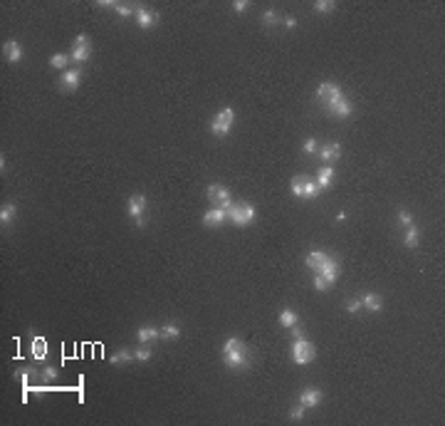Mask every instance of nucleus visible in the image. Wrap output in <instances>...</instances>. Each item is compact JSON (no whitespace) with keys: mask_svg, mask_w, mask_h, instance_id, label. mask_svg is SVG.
<instances>
[{"mask_svg":"<svg viewBox=\"0 0 445 426\" xmlns=\"http://www.w3.org/2000/svg\"><path fill=\"white\" fill-rule=\"evenodd\" d=\"M223 365L228 367V369H245V367L250 365L247 349H245L242 339L230 337V339L223 344Z\"/></svg>","mask_w":445,"mask_h":426,"instance_id":"1","label":"nucleus"},{"mask_svg":"<svg viewBox=\"0 0 445 426\" xmlns=\"http://www.w3.org/2000/svg\"><path fill=\"white\" fill-rule=\"evenodd\" d=\"M146 206H148V201L144 193H131L129 201H126V213H129V218L134 221L136 228H144V226H146V216H144V213H146Z\"/></svg>","mask_w":445,"mask_h":426,"instance_id":"2","label":"nucleus"},{"mask_svg":"<svg viewBox=\"0 0 445 426\" xmlns=\"http://www.w3.org/2000/svg\"><path fill=\"white\" fill-rule=\"evenodd\" d=\"M314 357H317V347L309 339L297 337L295 344H292V362L304 367V365H309V362H314Z\"/></svg>","mask_w":445,"mask_h":426,"instance_id":"3","label":"nucleus"},{"mask_svg":"<svg viewBox=\"0 0 445 426\" xmlns=\"http://www.w3.org/2000/svg\"><path fill=\"white\" fill-rule=\"evenodd\" d=\"M233 122H235L233 107H223V109L215 114V119L210 122V131H213L215 136H228L230 129H233Z\"/></svg>","mask_w":445,"mask_h":426,"instance_id":"4","label":"nucleus"},{"mask_svg":"<svg viewBox=\"0 0 445 426\" xmlns=\"http://www.w3.org/2000/svg\"><path fill=\"white\" fill-rule=\"evenodd\" d=\"M255 206L252 203H235L230 211H228V221H233L237 228H245V226H250L252 221H255Z\"/></svg>","mask_w":445,"mask_h":426,"instance_id":"5","label":"nucleus"},{"mask_svg":"<svg viewBox=\"0 0 445 426\" xmlns=\"http://www.w3.org/2000/svg\"><path fill=\"white\" fill-rule=\"evenodd\" d=\"M324 107L334 114V117H341V119H346V117H351V112H354V107H351V102L346 99V94L341 92V94H336V97H331L329 102H324Z\"/></svg>","mask_w":445,"mask_h":426,"instance_id":"6","label":"nucleus"},{"mask_svg":"<svg viewBox=\"0 0 445 426\" xmlns=\"http://www.w3.org/2000/svg\"><path fill=\"white\" fill-rule=\"evenodd\" d=\"M89 55H92V45H89V35H77V40H74V47H72V62H77V64H82V62L89 60Z\"/></svg>","mask_w":445,"mask_h":426,"instance_id":"7","label":"nucleus"},{"mask_svg":"<svg viewBox=\"0 0 445 426\" xmlns=\"http://www.w3.org/2000/svg\"><path fill=\"white\" fill-rule=\"evenodd\" d=\"M322 399H324V392H322L319 387H307V389L299 394V404H302L304 409H314V406L322 404Z\"/></svg>","mask_w":445,"mask_h":426,"instance_id":"8","label":"nucleus"},{"mask_svg":"<svg viewBox=\"0 0 445 426\" xmlns=\"http://www.w3.org/2000/svg\"><path fill=\"white\" fill-rule=\"evenodd\" d=\"M206 193H208V201H210L215 208H220V206H223V203L230 198V191H228L223 183H210Z\"/></svg>","mask_w":445,"mask_h":426,"instance_id":"9","label":"nucleus"},{"mask_svg":"<svg viewBox=\"0 0 445 426\" xmlns=\"http://www.w3.org/2000/svg\"><path fill=\"white\" fill-rule=\"evenodd\" d=\"M317 275H322V277L326 280V285L331 288V285L339 280V263H336L334 258H326L324 263H322V268L317 270Z\"/></svg>","mask_w":445,"mask_h":426,"instance_id":"10","label":"nucleus"},{"mask_svg":"<svg viewBox=\"0 0 445 426\" xmlns=\"http://www.w3.org/2000/svg\"><path fill=\"white\" fill-rule=\"evenodd\" d=\"M79 85H82V72H79V69H67V72H62V80H59V87H62V90L74 92Z\"/></svg>","mask_w":445,"mask_h":426,"instance_id":"11","label":"nucleus"},{"mask_svg":"<svg viewBox=\"0 0 445 426\" xmlns=\"http://www.w3.org/2000/svg\"><path fill=\"white\" fill-rule=\"evenodd\" d=\"M3 57L8 62H20L23 60V47H20V42L18 40H8L5 45H3Z\"/></svg>","mask_w":445,"mask_h":426,"instance_id":"12","label":"nucleus"},{"mask_svg":"<svg viewBox=\"0 0 445 426\" xmlns=\"http://www.w3.org/2000/svg\"><path fill=\"white\" fill-rule=\"evenodd\" d=\"M134 18H136V23H139V28H144V30H148V28H153V25L158 23V13H153V10H146V8H139Z\"/></svg>","mask_w":445,"mask_h":426,"instance_id":"13","label":"nucleus"},{"mask_svg":"<svg viewBox=\"0 0 445 426\" xmlns=\"http://www.w3.org/2000/svg\"><path fill=\"white\" fill-rule=\"evenodd\" d=\"M223 221H228V213L223 208H210L203 213V226H208V228H218V226H223Z\"/></svg>","mask_w":445,"mask_h":426,"instance_id":"14","label":"nucleus"},{"mask_svg":"<svg viewBox=\"0 0 445 426\" xmlns=\"http://www.w3.org/2000/svg\"><path fill=\"white\" fill-rule=\"evenodd\" d=\"M319 156H322V161H326V164H334L336 159H341V144H339V141L326 144V147L319 149Z\"/></svg>","mask_w":445,"mask_h":426,"instance_id":"15","label":"nucleus"},{"mask_svg":"<svg viewBox=\"0 0 445 426\" xmlns=\"http://www.w3.org/2000/svg\"><path fill=\"white\" fill-rule=\"evenodd\" d=\"M336 94H341V90H339V85H334V82H322V85L317 87V97H319L322 104L329 102L331 97H336Z\"/></svg>","mask_w":445,"mask_h":426,"instance_id":"16","label":"nucleus"},{"mask_svg":"<svg viewBox=\"0 0 445 426\" xmlns=\"http://www.w3.org/2000/svg\"><path fill=\"white\" fill-rule=\"evenodd\" d=\"M326 258H329V255H326L324 250H309V253H307V260H304V263H307V268H312V270L317 273V270L322 268V263H324Z\"/></svg>","mask_w":445,"mask_h":426,"instance_id":"17","label":"nucleus"},{"mask_svg":"<svg viewBox=\"0 0 445 426\" xmlns=\"http://www.w3.org/2000/svg\"><path fill=\"white\" fill-rule=\"evenodd\" d=\"M403 245H406V248H411V250L420 245V228H418L415 223L406 228V236H403Z\"/></svg>","mask_w":445,"mask_h":426,"instance_id":"18","label":"nucleus"},{"mask_svg":"<svg viewBox=\"0 0 445 426\" xmlns=\"http://www.w3.org/2000/svg\"><path fill=\"white\" fill-rule=\"evenodd\" d=\"M361 307H366L369 312H379V310L384 307V300H381L376 293H366V295L361 298Z\"/></svg>","mask_w":445,"mask_h":426,"instance_id":"19","label":"nucleus"},{"mask_svg":"<svg viewBox=\"0 0 445 426\" xmlns=\"http://www.w3.org/2000/svg\"><path fill=\"white\" fill-rule=\"evenodd\" d=\"M331 179H334V164H326V166H322V169H319L317 186L324 191V188H329V186H331Z\"/></svg>","mask_w":445,"mask_h":426,"instance_id":"20","label":"nucleus"},{"mask_svg":"<svg viewBox=\"0 0 445 426\" xmlns=\"http://www.w3.org/2000/svg\"><path fill=\"white\" fill-rule=\"evenodd\" d=\"M47 352H50L47 342H45L42 337H35V339H32V357H35L37 362H42V360L47 357Z\"/></svg>","mask_w":445,"mask_h":426,"instance_id":"21","label":"nucleus"},{"mask_svg":"<svg viewBox=\"0 0 445 426\" xmlns=\"http://www.w3.org/2000/svg\"><path fill=\"white\" fill-rule=\"evenodd\" d=\"M69 55H64V52H55L52 57H50V67L52 69H59V72H67V64H69Z\"/></svg>","mask_w":445,"mask_h":426,"instance_id":"22","label":"nucleus"},{"mask_svg":"<svg viewBox=\"0 0 445 426\" xmlns=\"http://www.w3.org/2000/svg\"><path fill=\"white\" fill-rule=\"evenodd\" d=\"M277 320H280V325H282V327L292 330V327L297 325V312H295V310H290V307H285V310L280 312V317H277Z\"/></svg>","mask_w":445,"mask_h":426,"instance_id":"23","label":"nucleus"},{"mask_svg":"<svg viewBox=\"0 0 445 426\" xmlns=\"http://www.w3.org/2000/svg\"><path fill=\"white\" fill-rule=\"evenodd\" d=\"M136 337H139L141 344H146V342H151V339H158V337H161V330H158V327H139Z\"/></svg>","mask_w":445,"mask_h":426,"instance_id":"24","label":"nucleus"},{"mask_svg":"<svg viewBox=\"0 0 445 426\" xmlns=\"http://www.w3.org/2000/svg\"><path fill=\"white\" fill-rule=\"evenodd\" d=\"M15 213H18V208H15L13 203H3V208H0V223L8 226V223L15 218Z\"/></svg>","mask_w":445,"mask_h":426,"instance_id":"25","label":"nucleus"},{"mask_svg":"<svg viewBox=\"0 0 445 426\" xmlns=\"http://www.w3.org/2000/svg\"><path fill=\"white\" fill-rule=\"evenodd\" d=\"M319 196V186L314 181H304V188H302V198L304 201H312V198H317Z\"/></svg>","mask_w":445,"mask_h":426,"instance_id":"26","label":"nucleus"},{"mask_svg":"<svg viewBox=\"0 0 445 426\" xmlns=\"http://www.w3.org/2000/svg\"><path fill=\"white\" fill-rule=\"evenodd\" d=\"M161 337H163V339H178V337H181V327H178L176 322L163 325V327H161Z\"/></svg>","mask_w":445,"mask_h":426,"instance_id":"27","label":"nucleus"},{"mask_svg":"<svg viewBox=\"0 0 445 426\" xmlns=\"http://www.w3.org/2000/svg\"><path fill=\"white\" fill-rule=\"evenodd\" d=\"M153 357V349L146 347V344H139L136 349H134V360H139V362H148Z\"/></svg>","mask_w":445,"mask_h":426,"instance_id":"28","label":"nucleus"},{"mask_svg":"<svg viewBox=\"0 0 445 426\" xmlns=\"http://www.w3.org/2000/svg\"><path fill=\"white\" fill-rule=\"evenodd\" d=\"M134 360V352H126V349H119V352H114L112 357H109V362L112 365H121V362H131Z\"/></svg>","mask_w":445,"mask_h":426,"instance_id":"29","label":"nucleus"},{"mask_svg":"<svg viewBox=\"0 0 445 426\" xmlns=\"http://www.w3.org/2000/svg\"><path fill=\"white\" fill-rule=\"evenodd\" d=\"M314 10H317V13H334V10H336V3H334V0H317V3H314Z\"/></svg>","mask_w":445,"mask_h":426,"instance_id":"30","label":"nucleus"},{"mask_svg":"<svg viewBox=\"0 0 445 426\" xmlns=\"http://www.w3.org/2000/svg\"><path fill=\"white\" fill-rule=\"evenodd\" d=\"M114 8H117V13L124 18V20H126V18H131V15H136V13H134V5H129V3H117Z\"/></svg>","mask_w":445,"mask_h":426,"instance_id":"31","label":"nucleus"},{"mask_svg":"<svg viewBox=\"0 0 445 426\" xmlns=\"http://www.w3.org/2000/svg\"><path fill=\"white\" fill-rule=\"evenodd\" d=\"M290 188H292V196H295V198H302V188H304V179H302V176H295V179L290 181Z\"/></svg>","mask_w":445,"mask_h":426,"instance_id":"32","label":"nucleus"},{"mask_svg":"<svg viewBox=\"0 0 445 426\" xmlns=\"http://www.w3.org/2000/svg\"><path fill=\"white\" fill-rule=\"evenodd\" d=\"M398 226H406V228L413 226V213L406 211V208H401V211H398Z\"/></svg>","mask_w":445,"mask_h":426,"instance_id":"33","label":"nucleus"},{"mask_svg":"<svg viewBox=\"0 0 445 426\" xmlns=\"http://www.w3.org/2000/svg\"><path fill=\"white\" fill-rule=\"evenodd\" d=\"M262 23H265V25H270V28H272V25H277V23H280V15H277V13H275V10H267L265 15H262Z\"/></svg>","mask_w":445,"mask_h":426,"instance_id":"34","label":"nucleus"},{"mask_svg":"<svg viewBox=\"0 0 445 426\" xmlns=\"http://www.w3.org/2000/svg\"><path fill=\"white\" fill-rule=\"evenodd\" d=\"M304 154H319V141L317 139H307L304 141Z\"/></svg>","mask_w":445,"mask_h":426,"instance_id":"35","label":"nucleus"},{"mask_svg":"<svg viewBox=\"0 0 445 426\" xmlns=\"http://www.w3.org/2000/svg\"><path fill=\"white\" fill-rule=\"evenodd\" d=\"M290 419H292V421L304 419V406H302V404H297V406H292V409H290Z\"/></svg>","mask_w":445,"mask_h":426,"instance_id":"36","label":"nucleus"},{"mask_svg":"<svg viewBox=\"0 0 445 426\" xmlns=\"http://www.w3.org/2000/svg\"><path fill=\"white\" fill-rule=\"evenodd\" d=\"M314 288L319 290V293H324V290H329V285H326V280L322 277V275H314Z\"/></svg>","mask_w":445,"mask_h":426,"instance_id":"37","label":"nucleus"},{"mask_svg":"<svg viewBox=\"0 0 445 426\" xmlns=\"http://www.w3.org/2000/svg\"><path fill=\"white\" fill-rule=\"evenodd\" d=\"M233 8H235L237 13H245V10L250 8V3H247V0H235V3H233Z\"/></svg>","mask_w":445,"mask_h":426,"instance_id":"38","label":"nucleus"},{"mask_svg":"<svg viewBox=\"0 0 445 426\" xmlns=\"http://www.w3.org/2000/svg\"><path fill=\"white\" fill-rule=\"evenodd\" d=\"M361 310V300H351V303L346 305V312H351V315H356Z\"/></svg>","mask_w":445,"mask_h":426,"instance_id":"39","label":"nucleus"},{"mask_svg":"<svg viewBox=\"0 0 445 426\" xmlns=\"http://www.w3.org/2000/svg\"><path fill=\"white\" fill-rule=\"evenodd\" d=\"M42 374H45V377H47V379H57V369H55V367H47V369H45V372H42Z\"/></svg>","mask_w":445,"mask_h":426,"instance_id":"40","label":"nucleus"},{"mask_svg":"<svg viewBox=\"0 0 445 426\" xmlns=\"http://www.w3.org/2000/svg\"><path fill=\"white\" fill-rule=\"evenodd\" d=\"M285 25H287L290 30H292V28H297V18H292V15H290V18H285Z\"/></svg>","mask_w":445,"mask_h":426,"instance_id":"41","label":"nucleus"},{"mask_svg":"<svg viewBox=\"0 0 445 426\" xmlns=\"http://www.w3.org/2000/svg\"><path fill=\"white\" fill-rule=\"evenodd\" d=\"M292 337H302V327H299V325H295V327H292Z\"/></svg>","mask_w":445,"mask_h":426,"instance_id":"42","label":"nucleus"}]
</instances>
